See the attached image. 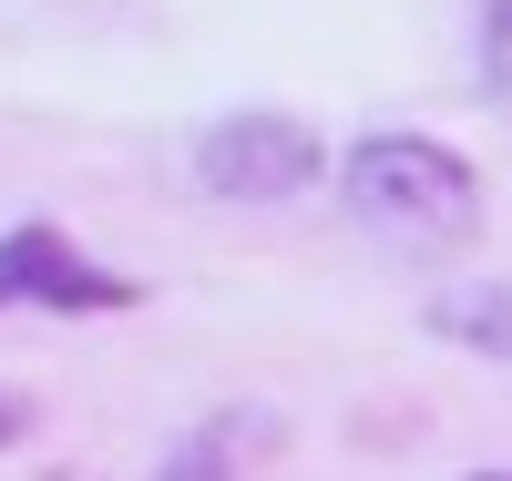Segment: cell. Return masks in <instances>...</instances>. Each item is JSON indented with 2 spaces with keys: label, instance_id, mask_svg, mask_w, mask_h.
<instances>
[{
  "label": "cell",
  "instance_id": "cell-4",
  "mask_svg": "<svg viewBox=\"0 0 512 481\" xmlns=\"http://www.w3.org/2000/svg\"><path fill=\"white\" fill-rule=\"evenodd\" d=\"M431 328L461 338V348H482V359H512V287H441Z\"/></svg>",
  "mask_w": 512,
  "mask_h": 481
},
{
  "label": "cell",
  "instance_id": "cell-7",
  "mask_svg": "<svg viewBox=\"0 0 512 481\" xmlns=\"http://www.w3.org/2000/svg\"><path fill=\"white\" fill-rule=\"evenodd\" d=\"M21 420H31V410L11 400V389H0V441H21Z\"/></svg>",
  "mask_w": 512,
  "mask_h": 481
},
{
  "label": "cell",
  "instance_id": "cell-2",
  "mask_svg": "<svg viewBox=\"0 0 512 481\" xmlns=\"http://www.w3.org/2000/svg\"><path fill=\"white\" fill-rule=\"evenodd\" d=\"M195 185L216 205H287L318 185V134L297 113H226L195 134Z\"/></svg>",
  "mask_w": 512,
  "mask_h": 481
},
{
  "label": "cell",
  "instance_id": "cell-3",
  "mask_svg": "<svg viewBox=\"0 0 512 481\" xmlns=\"http://www.w3.org/2000/svg\"><path fill=\"white\" fill-rule=\"evenodd\" d=\"M0 308H62V318H103L134 308V277L93 267L62 226H11L0 236Z\"/></svg>",
  "mask_w": 512,
  "mask_h": 481
},
{
  "label": "cell",
  "instance_id": "cell-6",
  "mask_svg": "<svg viewBox=\"0 0 512 481\" xmlns=\"http://www.w3.org/2000/svg\"><path fill=\"white\" fill-rule=\"evenodd\" d=\"M482 82L492 103H512V0H482Z\"/></svg>",
  "mask_w": 512,
  "mask_h": 481
},
{
  "label": "cell",
  "instance_id": "cell-5",
  "mask_svg": "<svg viewBox=\"0 0 512 481\" xmlns=\"http://www.w3.org/2000/svg\"><path fill=\"white\" fill-rule=\"evenodd\" d=\"M267 430H277V420H256V410H236L226 430H205V441H185L175 461H164V481H226V471H236L246 451H267Z\"/></svg>",
  "mask_w": 512,
  "mask_h": 481
},
{
  "label": "cell",
  "instance_id": "cell-1",
  "mask_svg": "<svg viewBox=\"0 0 512 481\" xmlns=\"http://www.w3.org/2000/svg\"><path fill=\"white\" fill-rule=\"evenodd\" d=\"M338 185H349V215L400 256H451L482 236V174L431 134H359Z\"/></svg>",
  "mask_w": 512,
  "mask_h": 481
},
{
  "label": "cell",
  "instance_id": "cell-8",
  "mask_svg": "<svg viewBox=\"0 0 512 481\" xmlns=\"http://www.w3.org/2000/svg\"><path fill=\"white\" fill-rule=\"evenodd\" d=\"M472 481H512V471H472Z\"/></svg>",
  "mask_w": 512,
  "mask_h": 481
}]
</instances>
